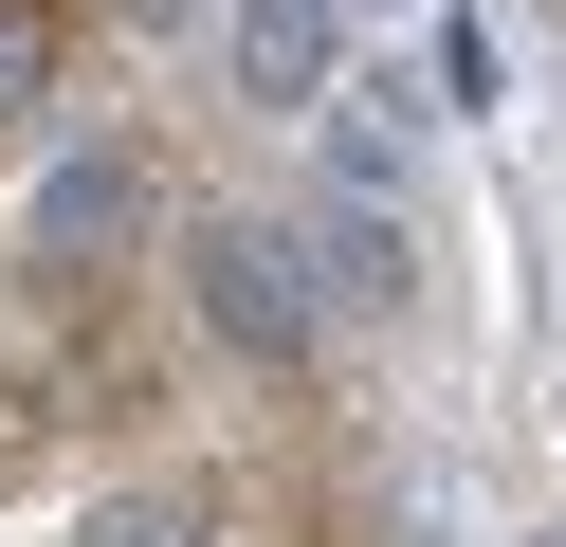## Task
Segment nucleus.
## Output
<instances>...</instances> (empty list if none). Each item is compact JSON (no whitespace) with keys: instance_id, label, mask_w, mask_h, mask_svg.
I'll list each match as a JSON object with an SVG mask.
<instances>
[{"instance_id":"7ed1b4c3","label":"nucleus","mask_w":566,"mask_h":547,"mask_svg":"<svg viewBox=\"0 0 566 547\" xmlns=\"http://www.w3.org/2000/svg\"><path fill=\"white\" fill-rule=\"evenodd\" d=\"M220 73L256 109H329V0H238V19H220Z\"/></svg>"},{"instance_id":"20e7f679","label":"nucleus","mask_w":566,"mask_h":547,"mask_svg":"<svg viewBox=\"0 0 566 547\" xmlns=\"http://www.w3.org/2000/svg\"><path fill=\"white\" fill-rule=\"evenodd\" d=\"M74 547H220V493H184V474H147V493L74 511Z\"/></svg>"},{"instance_id":"f03ea898","label":"nucleus","mask_w":566,"mask_h":547,"mask_svg":"<svg viewBox=\"0 0 566 547\" xmlns=\"http://www.w3.org/2000/svg\"><path fill=\"white\" fill-rule=\"evenodd\" d=\"M128 238H147V165H128V146H74V165L38 182V219H19V255H38V274H74V292L111 274Z\"/></svg>"},{"instance_id":"39448f33","label":"nucleus","mask_w":566,"mask_h":547,"mask_svg":"<svg viewBox=\"0 0 566 547\" xmlns=\"http://www.w3.org/2000/svg\"><path fill=\"white\" fill-rule=\"evenodd\" d=\"M38 55H55V36L19 19V0H0V109H38Z\"/></svg>"},{"instance_id":"f257e3e1","label":"nucleus","mask_w":566,"mask_h":547,"mask_svg":"<svg viewBox=\"0 0 566 547\" xmlns=\"http://www.w3.org/2000/svg\"><path fill=\"white\" fill-rule=\"evenodd\" d=\"M184 311L220 328L238 365H311V347H329V274H311L293 219H201V238H184Z\"/></svg>"}]
</instances>
